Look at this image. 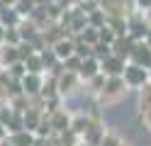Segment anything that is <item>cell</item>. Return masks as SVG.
Here are the masks:
<instances>
[{"label":"cell","instance_id":"3","mask_svg":"<svg viewBox=\"0 0 151 146\" xmlns=\"http://www.w3.org/2000/svg\"><path fill=\"white\" fill-rule=\"evenodd\" d=\"M49 127H54L56 132H63V129H68L71 127V117L66 114V110H56L51 112V117H49Z\"/></svg>","mask_w":151,"mask_h":146},{"label":"cell","instance_id":"5","mask_svg":"<svg viewBox=\"0 0 151 146\" xmlns=\"http://www.w3.org/2000/svg\"><path fill=\"white\" fill-rule=\"evenodd\" d=\"M102 66V73H107V76H119L122 73V66H124V63H122V58L119 56H107V61H102L100 63Z\"/></svg>","mask_w":151,"mask_h":146},{"label":"cell","instance_id":"13","mask_svg":"<svg viewBox=\"0 0 151 146\" xmlns=\"http://www.w3.org/2000/svg\"><path fill=\"white\" fill-rule=\"evenodd\" d=\"M27 58H29V61H27V66H29V71L32 73H39L42 71V56H27Z\"/></svg>","mask_w":151,"mask_h":146},{"label":"cell","instance_id":"17","mask_svg":"<svg viewBox=\"0 0 151 146\" xmlns=\"http://www.w3.org/2000/svg\"><path fill=\"white\" fill-rule=\"evenodd\" d=\"M144 42H146V46H151V29L146 32V37H144Z\"/></svg>","mask_w":151,"mask_h":146},{"label":"cell","instance_id":"14","mask_svg":"<svg viewBox=\"0 0 151 146\" xmlns=\"http://www.w3.org/2000/svg\"><path fill=\"white\" fill-rule=\"evenodd\" d=\"M5 42H10V44L15 46L17 42H20V34H17L15 29H10V32H5Z\"/></svg>","mask_w":151,"mask_h":146},{"label":"cell","instance_id":"19","mask_svg":"<svg viewBox=\"0 0 151 146\" xmlns=\"http://www.w3.org/2000/svg\"><path fill=\"white\" fill-rule=\"evenodd\" d=\"M139 3H146V5H151V0H139Z\"/></svg>","mask_w":151,"mask_h":146},{"label":"cell","instance_id":"9","mask_svg":"<svg viewBox=\"0 0 151 146\" xmlns=\"http://www.w3.org/2000/svg\"><path fill=\"white\" fill-rule=\"evenodd\" d=\"M98 146H122V141H119V136L115 132H105V134L100 136Z\"/></svg>","mask_w":151,"mask_h":146},{"label":"cell","instance_id":"1","mask_svg":"<svg viewBox=\"0 0 151 146\" xmlns=\"http://www.w3.org/2000/svg\"><path fill=\"white\" fill-rule=\"evenodd\" d=\"M124 93H127L124 78L110 76V78H105V85H102V90L98 93L100 95V105H115V102H119L122 97H124Z\"/></svg>","mask_w":151,"mask_h":146},{"label":"cell","instance_id":"11","mask_svg":"<svg viewBox=\"0 0 151 146\" xmlns=\"http://www.w3.org/2000/svg\"><path fill=\"white\" fill-rule=\"evenodd\" d=\"M139 107H141V112L146 110V107H151V85H141V95H139Z\"/></svg>","mask_w":151,"mask_h":146},{"label":"cell","instance_id":"20","mask_svg":"<svg viewBox=\"0 0 151 146\" xmlns=\"http://www.w3.org/2000/svg\"><path fill=\"white\" fill-rule=\"evenodd\" d=\"M81 146H86V144H81Z\"/></svg>","mask_w":151,"mask_h":146},{"label":"cell","instance_id":"10","mask_svg":"<svg viewBox=\"0 0 151 146\" xmlns=\"http://www.w3.org/2000/svg\"><path fill=\"white\" fill-rule=\"evenodd\" d=\"M54 54L59 56V58L71 56V54H73V44H71V42H59V44H56V49H54Z\"/></svg>","mask_w":151,"mask_h":146},{"label":"cell","instance_id":"7","mask_svg":"<svg viewBox=\"0 0 151 146\" xmlns=\"http://www.w3.org/2000/svg\"><path fill=\"white\" fill-rule=\"evenodd\" d=\"M12 146H34V139L32 134H27V129H20V132H12Z\"/></svg>","mask_w":151,"mask_h":146},{"label":"cell","instance_id":"4","mask_svg":"<svg viewBox=\"0 0 151 146\" xmlns=\"http://www.w3.org/2000/svg\"><path fill=\"white\" fill-rule=\"evenodd\" d=\"M76 83H78V73H76V71H66V73L59 78L56 88H59V93H71Z\"/></svg>","mask_w":151,"mask_h":146},{"label":"cell","instance_id":"16","mask_svg":"<svg viewBox=\"0 0 151 146\" xmlns=\"http://www.w3.org/2000/svg\"><path fill=\"white\" fill-rule=\"evenodd\" d=\"M144 22H146V27L151 29V7L146 10V15H144Z\"/></svg>","mask_w":151,"mask_h":146},{"label":"cell","instance_id":"18","mask_svg":"<svg viewBox=\"0 0 151 146\" xmlns=\"http://www.w3.org/2000/svg\"><path fill=\"white\" fill-rule=\"evenodd\" d=\"M7 3H10V5H12V3H17V0H3V5H7Z\"/></svg>","mask_w":151,"mask_h":146},{"label":"cell","instance_id":"12","mask_svg":"<svg viewBox=\"0 0 151 146\" xmlns=\"http://www.w3.org/2000/svg\"><path fill=\"white\" fill-rule=\"evenodd\" d=\"M0 22H7V24L12 27V24H17V22H20V17H17L12 10L7 12V7H0Z\"/></svg>","mask_w":151,"mask_h":146},{"label":"cell","instance_id":"6","mask_svg":"<svg viewBox=\"0 0 151 146\" xmlns=\"http://www.w3.org/2000/svg\"><path fill=\"white\" fill-rule=\"evenodd\" d=\"M22 85H24V95H37V93H39V88H42V78L29 71V76H24Z\"/></svg>","mask_w":151,"mask_h":146},{"label":"cell","instance_id":"8","mask_svg":"<svg viewBox=\"0 0 151 146\" xmlns=\"http://www.w3.org/2000/svg\"><path fill=\"white\" fill-rule=\"evenodd\" d=\"M98 66H100V63L95 61V58H90V56H88V63H86V61H81V68H78V71H81L83 78H93L95 73H100V71H98Z\"/></svg>","mask_w":151,"mask_h":146},{"label":"cell","instance_id":"15","mask_svg":"<svg viewBox=\"0 0 151 146\" xmlns=\"http://www.w3.org/2000/svg\"><path fill=\"white\" fill-rule=\"evenodd\" d=\"M141 114H144V122H146V129L151 132V107H146V110L141 112Z\"/></svg>","mask_w":151,"mask_h":146},{"label":"cell","instance_id":"2","mask_svg":"<svg viewBox=\"0 0 151 146\" xmlns=\"http://www.w3.org/2000/svg\"><path fill=\"white\" fill-rule=\"evenodd\" d=\"M124 76V83H127V88H141L146 83V78H149V73H146V68H141L139 63H132V66H127L124 71H122Z\"/></svg>","mask_w":151,"mask_h":146}]
</instances>
